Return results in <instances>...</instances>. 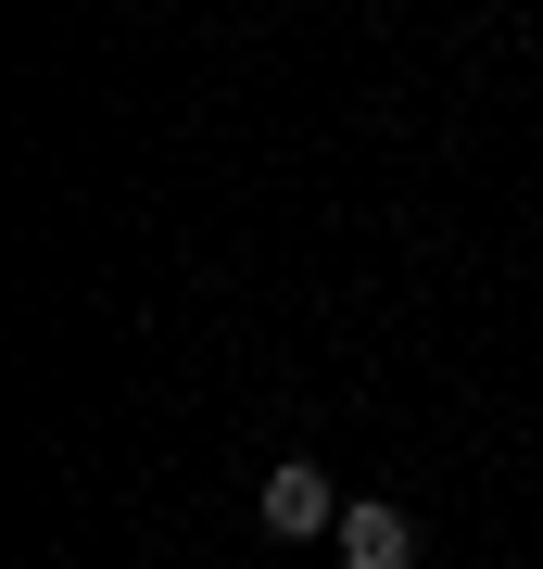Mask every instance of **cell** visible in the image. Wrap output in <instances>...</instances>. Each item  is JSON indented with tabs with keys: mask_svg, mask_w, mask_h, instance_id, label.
<instances>
[{
	"mask_svg": "<svg viewBox=\"0 0 543 569\" xmlns=\"http://www.w3.org/2000/svg\"><path fill=\"white\" fill-rule=\"evenodd\" d=\"M253 519L279 531V545H316V531H342V493H329L316 456H279V468H265V493H253Z\"/></svg>",
	"mask_w": 543,
	"mask_h": 569,
	"instance_id": "6da1fadb",
	"label": "cell"
},
{
	"mask_svg": "<svg viewBox=\"0 0 543 569\" xmlns=\"http://www.w3.org/2000/svg\"><path fill=\"white\" fill-rule=\"evenodd\" d=\"M329 545H342V569H418V519H404V507H380V493H354Z\"/></svg>",
	"mask_w": 543,
	"mask_h": 569,
	"instance_id": "7a4b0ae2",
	"label": "cell"
}]
</instances>
